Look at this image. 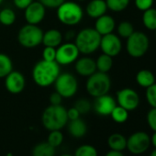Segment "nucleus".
<instances>
[{
    "instance_id": "nucleus-41",
    "label": "nucleus",
    "mask_w": 156,
    "mask_h": 156,
    "mask_svg": "<svg viewBox=\"0 0 156 156\" xmlns=\"http://www.w3.org/2000/svg\"><path fill=\"white\" fill-rule=\"evenodd\" d=\"M81 116V114L79 113L74 107L73 108H70L69 109H67V118H68V121L69 120H74V119H79Z\"/></svg>"
},
{
    "instance_id": "nucleus-25",
    "label": "nucleus",
    "mask_w": 156,
    "mask_h": 156,
    "mask_svg": "<svg viewBox=\"0 0 156 156\" xmlns=\"http://www.w3.org/2000/svg\"><path fill=\"white\" fill-rule=\"evenodd\" d=\"M142 24L149 30H156V9L151 8L143 11Z\"/></svg>"
},
{
    "instance_id": "nucleus-47",
    "label": "nucleus",
    "mask_w": 156,
    "mask_h": 156,
    "mask_svg": "<svg viewBox=\"0 0 156 156\" xmlns=\"http://www.w3.org/2000/svg\"><path fill=\"white\" fill-rule=\"evenodd\" d=\"M3 1H4V0H0V5H1V4L3 3Z\"/></svg>"
},
{
    "instance_id": "nucleus-38",
    "label": "nucleus",
    "mask_w": 156,
    "mask_h": 156,
    "mask_svg": "<svg viewBox=\"0 0 156 156\" xmlns=\"http://www.w3.org/2000/svg\"><path fill=\"white\" fill-rule=\"evenodd\" d=\"M46 9H57L65 0H39Z\"/></svg>"
},
{
    "instance_id": "nucleus-43",
    "label": "nucleus",
    "mask_w": 156,
    "mask_h": 156,
    "mask_svg": "<svg viewBox=\"0 0 156 156\" xmlns=\"http://www.w3.org/2000/svg\"><path fill=\"white\" fill-rule=\"evenodd\" d=\"M75 35H76V34H75L73 30H69V31H67V32L65 33L64 39H65L66 41H70L71 40H73V39H74V38H75Z\"/></svg>"
},
{
    "instance_id": "nucleus-33",
    "label": "nucleus",
    "mask_w": 156,
    "mask_h": 156,
    "mask_svg": "<svg viewBox=\"0 0 156 156\" xmlns=\"http://www.w3.org/2000/svg\"><path fill=\"white\" fill-rule=\"evenodd\" d=\"M78 111H79V113L81 115H86L87 114L91 108H92V105L91 103L89 102V100L86 99V98H80V99H78L74 106H73Z\"/></svg>"
},
{
    "instance_id": "nucleus-29",
    "label": "nucleus",
    "mask_w": 156,
    "mask_h": 156,
    "mask_svg": "<svg viewBox=\"0 0 156 156\" xmlns=\"http://www.w3.org/2000/svg\"><path fill=\"white\" fill-rule=\"evenodd\" d=\"M134 31L135 30H134V27H133L132 23L129 21H127V20L121 21L117 27V32H118V36L119 38L127 39Z\"/></svg>"
},
{
    "instance_id": "nucleus-50",
    "label": "nucleus",
    "mask_w": 156,
    "mask_h": 156,
    "mask_svg": "<svg viewBox=\"0 0 156 156\" xmlns=\"http://www.w3.org/2000/svg\"><path fill=\"white\" fill-rule=\"evenodd\" d=\"M154 31H155V36H156V30H154Z\"/></svg>"
},
{
    "instance_id": "nucleus-37",
    "label": "nucleus",
    "mask_w": 156,
    "mask_h": 156,
    "mask_svg": "<svg viewBox=\"0 0 156 156\" xmlns=\"http://www.w3.org/2000/svg\"><path fill=\"white\" fill-rule=\"evenodd\" d=\"M153 2L154 0H134L135 7L142 12L152 8Z\"/></svg>"
},
{
    "instance_id": "nucleus-3",
    "label": "nucleus",
    "mask_w": 156,
    "mask_h": 156,
    "mask_svg": "<svg viewBox=\"0 0 156 156\" xmlns=\"http://www.w3.org/2000/svg\"><path fill=\"white\" fill-rule=\"evenodd\" d=\"M101 35L94 28H85L75 35L74 44L80 53L89 55L99 49Z\"/></svg>"
},
{
    "instance_id": "nucleus-27",
    "label": "nucleus",
    "mask_w": 156,
    "mask_h": 156,
    "mask_svg": "<svg viewBox=\"0 0 156 156\" xmlns=\"http://www.w3.org/2000/svg\"><path fill=\"white\" fill-rule=\"evenodd\" d=\"M17 16L12 9L5 8L0 11V23L4 26H11L15 23Z\"/></svg>"
},
{
    "instance_id": "nucleus-22",
    "label": "nucleus",
    "mask_w": 156,
    "mask_h": 156,
    "mask_svg": "<svg viewBox=\"0 0 156 156\" xmlns=\"http://www.w3.org/2000/svg\"><path fill=\"white\" fill-rule=\"evenodd\" d=\"M108 146L110 150L122 151L127 147V138L120 133H113L108 138Z\"/></svg>"
},
{
    "instance_id": "nucleus-32",
    "label": "nucleus",
    "mask_w": 156,
    "mask_h": 156,
    "mask_svg": "<svg viewBox=\"0 0 156 156\" xmlns=\"http://www.w3.org/2000/svg\"><path fill=\"white\" fill-rule=\"evenodd\" d=\"M47 142L49 144H51L52 147H54L55 149L57 147L61 146L63 142L62 132L61 130H51L49 135H48Z\"/></svg>"
},
{
    "instance_id": "nucleus-36",
    "label": "nucleus",
    "mask_w": 156,
    "mask_h": 156,
    "mask_svg": "<svg viewBox=\"0 0 156 156\" xmlns=\"http://www.w3.org/2000/svg\"><path fill=\"white\" fill-rule=\"evenodd\" d=\"M56 58V48L44 46L42 51V59L45 61H55Z\"/></svg>"
},
{
    "instance_id": "nucleus-17",
    "label": "nucleus",
    "mask_w": 156,
    "mask_h": 156,
    "mask_svg": "<svg viewBox=\"0 0 156 156\" xmlns=\"http://www.w3.org/2000/svg\"><path fill=\"white\" fill-rule=\"evenodd\" d=\"M116 28V21L115 20L109 15H103L98 19H96L95 23V30L101 35H107L112 33Z\"/></svg>"
},
{
    "instance_id": "nucleus-35",
    "label": "nucleus",
    "mask_w": 156,
    "mask_h": 156,
    "mask_svg": "<svg viewBox=\"0 0 156 156\" xmlns=\"http://www.w3.org/2000/svg\"><path fill=\"white\" fill-rule=\"evenodd\" d=\"M147 123L151 129L156 131V108H151L147 113Z\"/></svg>"
},
{
    "instance_id": "nucleus-24",
    "label": "nucleus",
    "mask_w": 156,
    "mask_h": 156,
    "mask_svg": "<svg viewBox=\"0 0 156 156\" xmlns=\"http://www.w3.org/2000/svg\"><path fill=\"white\" fill-rule=\"evenodd\" d=\"M96 65H97V71L108 73L113 66V57L102 53L98 57L96 61Z\"/></svg>"
},
{
    "instance_id": "nucleus-44",
    "label": "nucleus",
    "mask_w": 156,
    "mask_h": 156,
    "mask_svg": "<svg viewBox=\"0 0 156 156\" xmlns=\"http://www.w3.org/2000/svg\"><path fill=\"white\" fill-rule=\"evenodd\" d=\"M151 144L156 148V131H153V134L151 137Z\"/></svg>"
},
{
    "instance_id": "nucleus-26",
    "label": "nucleus",
    "mask_w": 156,
    "mask_h": 156,
    "mask_svg": "<svg viewBox=\"0 0 156 156\" xmlns=\"http://www.w3.org/2000/svg\"><path fill=\"white\" fill-rule=\"evenodd\" d=\"M13 70V62L10 57L0 52V78H5Z\"/></svg>"
},
{
    "instance_id": "nucleus-6",
    "label": "nucleus",
    "mask_w": 156,
    "mask_h": 156,
    "mask_svg": "<svg viewBox=\"0 0 156 156\" xmlns=\"http://www.w3.org/2000/svg\"><path fill=\"white\" fill-rule=\"evenodd\" d=\"M43 31L38 25L26 24L20 28L18 33L19 43L27 49H32L42 43Z\"/></svg>"
},
{
    "instance_id": "nucleus-48",
    "label": "nucleus",
    "mask_w": 156,
    "mask_h": 156,
    "mask_svg": "<svg viewBox=\"0 0 156 156\" xmlns=\"http://www.w3.org/2000/svg\"><path fill=\"white\" fill-rule=\"evenodd\" d=\"M76 1H79V2H81V1H86V0H76Z\"/></svg>"
},
{
    "instance_id": "nucleus-4",
    "label": "nucleus",
    "mask_w": 156,
    "mask_h": 156,
    "mask_svg": "<svg viewBox=\"0 0 156 156\" xmlns=\"http://www.w3.org/2000/svg\"><path fill=\"white\" fill-rule=\"evenodd\" d=\"M56 9L58 20L65 26L73 27L78 25L84 19V9L76 2L65 0Z\"/></svg>"
},
{
    "instance_id": "nucleus-7",
    "label": "nucleus",
    "mask_w": 156,
    "mask_h": 156,
    "mask_svg": "<svg viewBox=\"0 0 156 156\" xmlns=\"http://www.w3.org/2000/svg\"><path fill=\"white\" fill-rule=\"evenodd\" d=\"M126 40L127 52L132 58H140L145 55L149 50V38L141 31H134Z\"/></svg>"
},
{
    "instance_id": "nucleus-18",
    "label": "nucleus",
    "mask_w": 156,
    "mask_h": 156,
    "mask_svg": "<svg viewBox=\"0 0 156 156\" xmlns=\"http://www.w3.org/2000/svg\"><path fill=\"white\" fill-rule=\"evenodd\" d=\"M108 10L106 0H91L87 5L86 13L91 19H98L106 14Z\"/></svg>"
},
{
    "instance_id": "nucleus-8",
    "label": "nucleus",
    "mask_w": 156,
    "mask_h": 156,
    "mask_svg": "<svg viewBox=\"0 0 156 156\" xmlns=\"http://www.w3.org/2000/svg\"><path fill=\"white\" fill-rule=\"evenodd\" d=\"M53 85L55 91L60 94L62 98H73L78 90L77 79L71 73H60Z\"/></svg>"
},
{
    "instance_id": "nucleus-49",
    "label": "nucleus",
    "mask_w": 156,
    "mask_h": 156,
    "mask_svg": "<svg viewBox=\"0 0 156 156\" xmlns=\"http://www.w3.org/2000/svg\"><path fill=\"white\" fill-rule=\"evenodd\" d=\"M7 156H13V155H12V154H11V153H9V154H8V155H7Z\"/></svg>"
},
{
    "instance_id": "nucleus-16",
    "label": "nucleus",
    "mask_w": 156,
    "mask_h": 156,
    "mask_svg": "<svg viewBox=\"0 0 156 156\" xmlns=\"http://www.w3.org/2000/svg\"><path fill=\"white\" fill-rule=\"evenodd\" d=\"M74 62H75L74 64L75 72L80 76L88 77L97 72L96 61L87 55L81 57V58H78Z\"/></svg>"
},
{
    "instance_id": "nucleus-13",
    "label": "nucleus",
    "mask_w": 156,
    "mask_h": 156,
    "mask_svg": "<svg viewBox=\"0 0 156 156\" xmlns=\"http://www.w3.org/2000/svg\"><path fill=\"white\" fill-rule=\"evenodd\" d=\"M26 86V79L22 73L19 71H11L5 77V87L10 94L18 95L21 93Z\"/></svg>"
},
{
    "instance_id": "nucleus-2",
    "label": "nucleus",
    "mask_w": 156,
    "mask_h": 156,
    "mask_svg": "<svg viewBox=\"0 0 156 156\" xmlns=\"http://www.w3.org/2000/svg\"><path fill=\"white\" fill-rule=\"evenodd\" d=\"M41 122L49 131L61 130L68 123L67 109L62 105H50L41 115Z\"/></svg>"
},
{
    "instance_id": "nucleus-45",
    "label": "nucleus",
    "mask_w": 156,
    "mask_h": 156,
    "mask_svg": "<svg viewBox=\"0 0 156 156\" xmlns=\"http://www.w3.org/2000/svg\"><path fill=\"white\" fill-rule=\"evenodd\" d=\"M150 156H156V148H154V149L151 151Z\"/></svg>"
},
{
    "instance_id": "nucleus-11",
    "label": "nucleus",
    "mask_w": 156,
    "mask_h": 156,
    "mask_svg": "<svg viewBox=\"0 0 156 156\" xmlns=\"http://www.w3.org/2000/svg\"><path fill=\"white\" fill-rule=\"evenodd\" d=\"M116 101L117 105L124 108L129 112L138 108L140 100L139 94L134 89L126 87L117 92Z\"/></svg>"
},
{
    "instance_id": "nucleus-9",
    "label": "nucleus",
    "mask_w": 156,
    "mask_h": 156,
    "mask_svg": "<svg viewBox=\"0 0 156 156\" xmlns=\"http://www.w3.org/2000/svg\"><path fill=\"white\" fill-rule=\"evenodd\" d=\"M151 136L145 131H136L127 139L126 149L134 155H140L149 150Z\"/></svg>"
},
{
    "instance_id": "nucleus-14",
    "label": "nucleus",
    "mask_w": 156,
    "mask_h": 156,
    "mask_svg": "<svg viewBox=\"0 0 156 156\" xmlns=\"http://www.w3.org/2000/svg\"><path fill=\"white\" fill-rule=\"evenodd\" d=\"M46 8L40 1H33L24 9L25 20L28 24L39 25L44 20Z\"/></svg>"
},
{
    "instance_id": "nucleus-34",
    "label": "nucleus",
    "mask_w": 156,
    "mask_h": 156,
    "mask_svg": "<svg viewBox=\"0 0 156 156\" xmlns=\"http://www.w3.org/2000/svg\"><path fill=\"white\" fill-rule=\"evenodd\" d=\"M145 96L146 100L148 104L151 106V108H156V83L146 88Z\"/></svg>"
},
{
    "instance_id": "nucleus-28",
    "label": "nucleus",
    "mask_w": 156,
    "mask_h": 156,
    "mask_svg": "<svg viewBox=\"0 0 156 156\" xmlns=\"http://www.w3.org/2000/svg\"><path fill=\"white\" fill-rule=\"evenodd\" d=\"M111 119L119 124H122L125 123L128 119H129V111L127 109H125L124 108L117 105L114 109L112 110L111 114H110Z\"/></svg>"
},
{
    "instance_id": "nucleus-19",
    "label": "nucleus",
    "mask_w": 156,
    "mask_h": 156,
    "mask_svg": "<svg viewBox=\"0 0 156 156\" xmlns=\"http://www.w3.org/2000/svg\"><path fill=\"white\" fill-rule=\"evenodd\" d=\"M68 132L69 134L75 139L83 138L87 132V123L80 118L68 121Z\"/></svg>"
},
{
    "instance_id": "nucleus-23",
    "label": "nucleus",
    "mask_w": 156,
    "mask_h": 156,
    "mask_svg": "<svg viewBox=\"0 0 156 156\" xmlns=\"http://www.w3.org/2000/svg\"><path fill=\"white\" fill-rule=\"evenodd\" d=\"M31 156H55V148L47 141L39 142L33 147Z\"/></svg>"
},
{
    "instance_id": "nucleus-21",
    "label": "nucleus",
    "mask_w": 156,
    "mask_h": 156,
    "mask_svg": "<svg viewBox=\"0 0 156 156\" xmlns=\"http://www.w3.org/2000/svg\"><path fill=\"white\" fill-rule=\"evenodd\" d=\"M136 82L140 87L147 88L155 83V76L151 71L142 69L136 74Z\"/></svg>"
},
{
    "instance_id": "nucleus-30",
    "label": "nucleus",
    "mask_w": 156,
    "mask_h": 156,
    "mask_svg": "<svg viewBox=\"0 0 156 156\" xmlns=\"http://www.w3.org/2000/svg\"><path fill=\"white\" fill-rule=\"evenodd\" d=\"M130 0H106L108 9L113 12H121L129 5Z\"/></svg>"
},
{
    "instance_id": "nucleus-42",
    "label": "nucleus",
    "mask_w": 156,
    "mask_h": 156,
    "mask_svg": "<svg viewBox=\"0 0 156 156\" xmlns=\"http://www.w3.org/2000/svg\"><path fill=\"white\" fill-rule=\"evenodd\" d=\"M105 156H125L123 154L122 151H113V150H109Z\"/></svg>"
},
{
    "instance_id": "nucleus-1",
    "label": "nucleus",
    "mask_w": 156,
    "mask_h": 156,
    "mask_svg": "<svg viewBox=\"0 0 156 156\" xmlns=\"http://www.w3.org/2000/svg\"><path fill=\"white\" fill-rule=\"evenodd\" d=\"M61 73L60 65L55 61H39L32 69V79L40 87H49L54 84Z\"/></svg>"
},
{
    "instance_id": "nucleus-31",
    "label": "nucleus",
    "mask_w": 156,
    "mask_h": 156,
    "mask_svg": "<svg viewBox=\"0 0 156 156\" xmlns=\"http://www.w3.org/2000/svg\"><path fill=\"white\" fill-rule=\"evenodd\" d=\"M73 156H98V151L91 144H83L75 150Z\"/></svg>"
},
{
    "instance_id": "nucleus-20",
    "label": "nucleus",
    "mask_w": 156,
    "mask_h": 156,
    "mask_svg": "<svg viewBox=\"0 0 156 156\" xmlns=\"http://www.w3.org/2000/svg\"><path fill=\"white\" fill-rule=\"evenodd\" d=\"M63 40V36L60 30L56 29H50L43 32L42 37V44L44 46L57 48L59 45L62 44Z\"/></svg>"
},
{
    "instance_id": "nucleus-12",
    "label": "nucleus",
    "mask_w": 156,
    "mask_h": 156,
    "mask_svg": "<svg viewBox=\"0 0 156 156\" xmlns=\"http://www.w3.org/2000/svg\"><path fill=\"white\" fill-rule=\"evenodd\" d=\"M99 48L101 49L103 53L108 54L111 57H115L120 53L122 50V42L120 38L112 32L101 36Z\"/></svg>"
},
{
    "instance_id": "nucleus-46",
    "label": "nucleus",
    "mask_w": 156,
    "mask_h": 156,
    "mask_svg": "<svg viewBox=\"0 0 156 156\" xmlns=\"http://www.w3.org/2000/svg\"><path fill=\"white\" fill-rule=\"evenodd\" d=\"M60 156H73V155H72V154H70V153H63V154H62V155H60Z\"/></svg>"
},
{
    "instance_id": "nucleus-5",
    "label": "nucleus",
    "mask_w": 156,
    "mask_h": 156,
    "mask_svg": "<svg viewBox=\"0 0 156 156\" xmlns=\"http://www.w3.org/2000/svg\"><path fill=\"white\" fill-rule=\"evenodd\" d=\"M111 88V79L107 73L97 71L87 77L86 83L87 92L93 98L108 94Z\"/></svg>"
},
{
    "instance_id": "nucleus-39",
    "label": "nucleus",
    "mask_w": 156,
    "mask_h": 156,
    "mask_svg": "<svg viewBox=\"0 0 156 156\" xmlns=\"http://www.w3.org/2000/svg\"><path fill=\"white\" fill-rule=\"evenodd\" d=\"M34 0H13V4L17 9H19L20 10H24Z\"/></svg>"
},
{
    "instance_id": "nucleus-10",
    "label": "nucleus",
    "mask_w": 156,
    "mask_h": 156,
    "mask_svg": "<svg viewBox=\"0 0 156 156\" xmlns=\"http://www.w3.org/2000/svg\"><path fill=\"white\" fill-rule=\"evenodd\" d=\"M79 54L80 51L74 42L67 41L65 43H62L56 48L55 62L59 65H69L79 58Z\"/></svg>"
},
{
    "instance_id": "nucleus-15",
    "label": "nucleus",
    "mask_w": 156,
    "mask_h": 156,
    "mask_svg": "<svg viewBox=\"0 0 156 156\" xmlns=\"http://www.w3.org/2000/svg\"><path fill=\"white\" fill-rule=\"evenodd\" d=\"M117 106L116 99L108 94L96 98L94 102V109L99 116H110L112 110Z\"/></svg>"
},
{
    "instance_id": "nucleus-40",
    "label": "nucleus",
    "mask_w": 156,
    "mask_h": 156,
    "mask_svg": "<svg viewBox=\"0 0 156 156\" xmlns=\"http://www.w3.org/2000/svg\"><path fill=\"white\" fill-rule=\"evenodd\" d=\"M49 101H50V104L51 105H61L62 104V97L58 94L56 91L51 93L50 95V98H49Z\"/></svg>"
}]
</instances>
